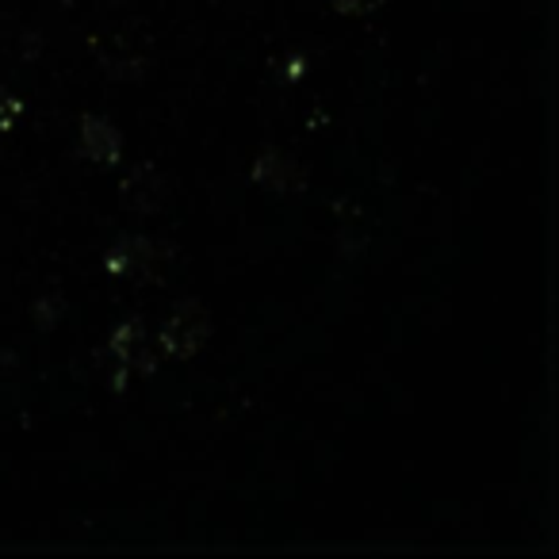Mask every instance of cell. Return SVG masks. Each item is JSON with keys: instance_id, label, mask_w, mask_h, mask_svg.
<instances>
[{"instance_id": "3957f363", "label": "cell", "mask_w": 559, "mask_h": 559, "mask_svg": "<svg viewBox=\"0 0 559 559\" xmlns=\"http://www.w3.org/2000/svg\"><path fill=\"white\" fill-rule=\"evenodd\" d=\"M304 169L299 162H292L284 150H264L261 157L253 162V185H261L264 192H276V195H296L304 188Z\"/></svg>"}, {"instance_id": "ba28073f", "label": "cell", "mask_w": 559, "mask_h": 559, "mask_svg": "<svg viewBox=\"0 0 559 559\" xmlns=\"http://www.w3.org/2000/svg\"><path fill=\"white\" fill-rule=\"evenodd\" d=\"M62 319V296H50V299H39V304H35V322H39V326H55V322Z\"/></svg>"}, {"instance_id": "277c9868", "label": "cell", "mask_w": 559, "mask_h": 559, "mask_svg": "<svg viewBox=\"0 0 559 559\" xmlns=\"http://www.w3.org/2000/svg\"><path fill=\"white\" fill-rule=\"evenodd\" d=\"M154 261H157V246L146 234H127V238H119L104 253V269L111 276H142V272L154 269Z\"/></svg>"}, {"instance_id": "30bf717a", "label": "cell", "mask_w": 559, "mask_h": 559, "mask_svg": "<svg viewBox=\"0 0 559 559\" xmlns=\"http://www.w3.org/2000/svg\"><path fill=\"white\" fill-rule=\"evenodd\" d=\"M58 4H73V0H58Z\"/></svg>"}, {"instance_id": "7a4b0ae2", "label": "cell", "mask_w": 559, "mask_h": 559, "mask_svg": "<svg viewBox=\"0 0 559 559\" xmlns=\"http://www.w3.org/2000/svg\"><path fill=\"white\" fill-rule=\"evenodd\" d=\"M108 360L111 365H119L123 372H142L150 376L157 368V345L150 342L146 334V322L142 319H127L119 322L116 330H111L108 337Z\"/></svg>"}, {"instance_id": "6da1fadb", "label": "cell", "mask_w": 559, "mask_h": 559, "mask_svg": "<svg viewBox=\"0 0 559 559\" xmlns=\"http://www.w3.org/2000/svg\"><path fill=\"white\" fill-rule=\"evenodd\" d=\"M211 337V314L203 311L200 304H192V299H185V304H177L169 311V319L162 322V330H157V353L169 360H188L195 357V353L207 345Z\"/></svg>"}, {"instance_id": "8992f818", "label": "cell", "mask_w": 559, "mask_h": 559, "mask_svg": "<svg viewBox=\"0 0 559 559\" xmlns=\"http://www.w3.org/2000/svg\"><path fill=\"white\" fill-rule=\"evenodd\" d=\"M81 154L96 165H116L123 157V134L116 131V123L104 116H85L81 119Z\"/></svg>"}, {"instance_id": "52a82bcc", "label": "cell", "mask_w": 559, "mask_h": 559, "mask_svg": "<svg viewBox=\"0 0 559 559\" xmlns=\"http://www.w3.org/2000/svg\"><path fill=\"white\" fill-rule=\"evenodd\" d=\"M20 116H24V100H16V93H12V88L0 81V131L16 127Z\"/></svg>"}, {"instance_id": "5b68a950", "label": "cell", "mask_w": 559, "mask_h": 559, "mask_svg": "<svg viewBox=\"0 0 559 559\" xmlns=\"http://www.w3.org/2000/svg\"><path fill=\"white\" fill-rule=\"evenodd\" d=\"M119 192H123V207L139 211V215H154V211L165 203V177L154 169V165L142 162L127 173Z\"/></svg>"}, {"instance_id": "9c48e42d", "label": "cell", "mask_w": 559, "mask_h": 559, "mask_svg": "<svg viewBox=\"0 0 559 559\" xmlns=\"http://www.w3.org/2000/svg\"><path fill=\"white\" fill-rule=\"evenodd\" d=\"M330 9L342 12V16H368V12L380 9V0H330Z\"/></svg>"}]
</instances>
